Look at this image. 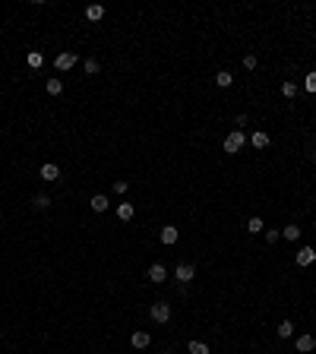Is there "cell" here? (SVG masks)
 <instances>
[{
    "mask_svg": "<svg viewBox=\"0 0 316 354\" xmlns=\"http://www.w3.org/2000/svg\"><path fill=\"white\" fill-rule=\"evenodd\" d=\"M243 142H247V136H243L241 130H234V133H228V136H225V152H231V155H234V152H241V149H243Z\"/></svg>",
    "mask_w": 316,
    "mask_h": 354,
    "instance_id": "6da1fadb",
    "label": "cell"
},
{
    "mask_svg": "<svg viewBox=\"0 0 316 354\" xmlns=\"http://www.w3.org/2000/svg\"><path fill=\"white\" fill-rule=\"evenodd\" d=\"M149 316H152L155 323H168L171 320V304H152V307H149Z\"/></svg>",
    "mask_w": 316,
    "mask_h": 354,
    "instance_id": "7a4b0ae2",
    "label": "cell"
},
{
    "mask_svg": "<svg viewBox=\"0 0 316 354\" xmlns=\"http://www.w3.org/2000/svg\"><path fill=\"white\" fill-rule=\"evenodd\" d=\"M54 67L57 70H70V67H76V54L73 51H60L54 57Z\"/></svg>",
    "mask_w": 316,
    "mask_h": 354,
    "instance_id": "3957f363",
    "label": "cell"
},
{
    "mask_svg": "<svg viewBox=\"0 0 316 354\" xmlns=\"http://www.w3.org/2000/svg\"><path fill=\"white\" fill-rule=\"evenodd\" d=\"M294 262H297V266H313V262H316V250L313 247H301V250H297V256H294Z\"/></svg>",
    "mask_w": 316,
    "mask_h": 354,
    "instance_id": "277c9868",
    "label": "cell"
},
{
    "mask_svg": "<svg viewBox=\"0 0 316 354\" xmlns=\"http://www.w3.org/2000/svg\"><path fill=\"white\" fill-rule=\"evenodd\" d=\"M193 275H196V269L190 266V262H187V266H183V262H181V266L174 269V278L181 281V285H190V281H193Z\"/></svg>",
    "mask_w": 316,
    "mask_h": 354,
    "instance_id": "5b68a950",
    "label": "cell"
},
{
    "mask_svg": "<svg viewBox=\"0 0 316 354\" xmlns=\"http://www.w3.org/2000/svg\"><path fill=\"white\" fill-rule=\"evenodd\" d=\"M165 278H168V269H165L162 262H155V266H149V281H155V285H162Z\"/></svg>",
    "mask_w": 316,
    "mask_h": 354,
    "instance_id": "8992f818",
    "label": "cell"
},
{
    "mask_svg": "<svg viewBox=\"0 0 316 354\" xmlns=\"http://www.w3.org/2000/svg\"><path fill=\"white\" fill-rule=\"evenodd\" d=\"M41 181H60V168H57L54 161L41 165Z\"/></svg>",
    "mask_w": 316,
    "mask_h": 354,
    "instance_id": "52a82bcc",
    "label": "cell"
},
{
    "mask_svg": "<svg viewBox=\"0 0 316 354\" xmlns=\"http://www.w3.org/2000/svg\"><path fill=\"white\" fill-rule=\"evenodd\" d=\"M26 63H29V70H41V67H45V54H41V51H29L26 54Z\"/></svg>",
    "mask_w": 316,
    "mask_h": 354,
    "instance_id": "ba28073f",
    "label": "cell"
},
{
    "mask_svg": "<svg viewBox=\"0 0 316 354\" xmlns=\"http://www.w3.org/2000/svg\"><path fill=\"white\" fill-rule=\"evenodd\" d=\"M269 133H262V130H256V133L253 136H250V146H253V149H266V146H269Z\"/></svg>",
    "mask_w": 316,
    "mask_h": 354,
    "instance_id": "9c48e42d",
    "label": "cell"
},
{
    "mask_svg": "<svg viewBox=\"0 0 316 354\" xmlns=\"http://www.w3.org/2000/svg\"><path fill=\"white\" fill-rule=\"evenodd\" d=\"M313 348H316L313 335H301V339H297V354H307V351H313Z\"/></svg>",
    "mask_w": 316,
    "mask_h": 354,
    "instance_id": "30bf717a",
    "label": "cell"
},
{
    "mask_svg": "<svg viewBox=\"0 0 316 354\" xmlns=\"http://www.w3.org/2000/svg\"><path fill=\"white\" fill-rule=\"evenodd\" d=\"M89 206H92L95 212H108V196H105V193H95L92 200H89Z\"/></svg>",
    "mask_w": 316,
    "mask_h": 354,
    "instance_id": "8fae6325",
    "label": "cell"
},
{
    "mask_svg": "<svg viewBox=\"0 0 316 354\" xmlns=\"http://www.w3.org/2000/svg\"><path fill=\"white\" fill-rule=\"evenodd\" d=\"M149 332H133V339H130V345L136 348V351H142V348H149Z\"/></svg>",
    "mask_w": 316,
    "mask_h": 354,
    "instance_id": "7c38bea8",
    "label": "cell"
},
{
    "mask_svg": "<svg viewBox=\"0 0 316 354\" xmlns=\"http://www.w3.org/2000/svg\"><path fill=\"white\" fill-rule=\"evenodd\" d=\"M101 16H105V7H101V3H89V7H86V19L98 22Z\"/></svg>",
    "mask_w": 316,
    "mask_h": 354,
    "instance_id": "4fadbf2b",
    "label": "cell"
},
{
    "mask_svg": "<svg viewBox=\"0 0 316 354\" xmlns=\"http://www.w3.org/2000/svg\"><path fill=\"white\" fill-rule=\"evenodd\" d=\"M162 244H168V247H171V244H177V228L174 225H165L162 228Z\"/></svg>",
    "mask_w": 316,
    "mask_h": 354,
    "instance_id": "5bb4252c",
    "label": "cell"
},
{
    "mask_svg": "<svg viewBox=\"0 0 316 354\" xmlns=\"http://www.w3.org/2000/svg\"><path fill=\"white\" fill-rule=\"evenodd\" d=\"M275 335H278V339H291V335H294V323H291V320H285L282 326L275 329Z\"/></svg>",
    "mask_w": 316,
    "mask_h": 354,
    "instance_id": "9a60e30c",
    "label": "cell"
},
{
    "mask_svg": "<svg viewBox=\"0 0 316 354\" xmlns=\"http://www.w3.org/2000/svg\"><path fill=\"white\" fill-rule=\"evenodd\" d=\"M117 218L130 221V218H133V206H130V202H120V206H117Z\"/></svg>",
    "mask_w": 316,
    "mask_h": 354,
    "instance_id": "2e32d148",
    "label": "cell"
},
{
    "mask_svg": "<svg viewBox=\"0 0 316 354\" xmlns=\"http://www.w3.org/2000/svg\"><path fill=\"white\" fill-rule=\"evenodd\" d=\"M63 92V82L57 79V76H51V79H47V95H60Z\"/></svg>",
    "mask_w": 316,
    "mask_h": 354,
    "instance_id": "e0dca14e",
    "label": "cell"
},
{
    "mask_svg": "<svg viewBox=\"0 0 316 354\" xmlns=\"http://www.w3.org/2000/svg\"><path fill=\"white\" fill-rule=\"evenodd\" d=\"M303 89H307V92H310V95H313V92H316V70H310V73H307V76H303Z\"/></svg>",
    "mask_w": 316,
    "mask_h": 354,
    "instance_id": "ac0fdd59",
    "label": "cell"
},
{
    "mask_svg": "<svg viewBox=\"0 0 316 354\" xmlns=\"http://www.w3.org/2000/svg\"><path fill=\"white\" fill-rule=\"evenodd\" d=\"M215 82H218V86H222V89H228L231 82H234V76H231L228 70H222V73H215Z\"/></svg>",
    "mask_w": 316,
    "mask_h": 354,
    "instance_id": "d6986e66",
    "label": "cell"
},
{
    "mask_svg": "<svg viewBox=\"0 0 316 354\" xmlns=\"http://www.w3.org/2000/svg\"><path fill=\"white\" fill-rule=\"evenodd\" d=\"M282 95H285V98H294V95H297V82L285 79V82H282Z\"/></svg>",
    "mask_w": 316,
    "mask_h": 354,
    "instance_id": "ffe728a7",
    "label": "cell"
},
{
    "mask_svg": "<svg viewBox=\"0 0 316 354\" xmlns=\"http://www.w3.org/2000/svg\"><path fill=\"white\" fill-rule=\"evenodd\" d=\"M187 351L190 354H209V345H206V341H190Z\"/></svg>",
    "mask_w": 316,
    "mask_h": 354,
    "instance_id": "44dd1931",
    "label": "cell"
},
{
    "mask_svg": "<svg viewBox=\"0 0 316 354\" xmlns=\"http://www.w3.org/2000/svg\"><path fill=\"white\" fill-rule=\"evenodd\" d=\"M82 70H86V73H89V76H95V73H98V70H101V63H98V61H95V57H89V61H86V63H82Z\"/></svg>",
    "mask_w": 316,
    "mask_h": 354,
    "instance_id": "7402d4cb",
    "label": "cell"
},
{
    "mask_svg": "<svg viewBox=\"0 0 316 354\" xmlns=\"http://www.w3.org/2000/svg\"><path fill=\"white\" fill-rule=\"evenodd\" d=\"M32 206H35V209H47V206H51V196H47V193H38V196L32 200Z\"/></svg>",
    "mask_w": 316,
    "mask_h": 354,
    "instance_id": "603a6c76",
    "label": "cell"
},
{
    "mask_svg": "<svg viewBox=\"0 0 316 354\" xmlns=\"http://www.w3.org/2000/svg\"><path fill=\"white\" fill-rule=\"evenodd\" d=\"M247 231H250V234H259V231H266L262 218H250V221H247Z\"/></svg>",
    "mask_w": 316,
    "mask_h": 354,
    "instance_id": "cb8c5ba5",
    "label": "cell"
},
{
    "mask_svg": "<svg viewBox=\"0 0 316 354\" xmlns=\"http://www.w3.org/2000/svg\"><path fill=\"white\" fill-rule=\"evenodd\" d=\"M297 237H301V228H297V225L285 228V241H297Z\"/></svg>",
    "mask_w": 316,
    "mask_h": 354,
    "instance_id": "d4e9b609",
    "label": "cell"
},
{
    "mask_svg": "<svg viewBox=\"0 0 316 354\" xmlns=\"http://www.w3.org/2000/svg\"><path fill=\"white\" fill-rule=\"evenodd\" d=\"M278 237H282V231H275V228H269V231H266V241H269V244H275Z\"/></svg>",
    "mask_w": 316,
    "mask_h": 354,
    "instance_id": "484cf974",
    "label": "cell"
},
{
    "mask_svg": "<svg viewBox=\"0 0 316 354\" xmlns=\"http://www.w3.org/2000/svg\"><path fill=\"white\" fill-rule=\"evenodd\" d=\"M243 67H247V70H256V54H247V57H243Z\"/></svg>",
    "mask_w": 316,
    "mask_h": 354,
    "instance_id": "4316f807",
    "label": "cell"
},
{
    "mask_svg": "<svg viewBox=\"0 0 316 354\" xmlns=\"http://www.w3.org/2000/svg\"><path fill=\"white\" fill-rule=\"evenodd\" d=\"M114 190L117 193H127V181H114Z\"/></svg>",
    "mask_w": 316,
    "mask_h": 354,
    "instance_id": "83f0119b",
    "label": "cell"
},
{
    "mask_svg": "<svg viewBox=\"0 0 316 354\" xmlns=\"http://www.w3.org/2000/svg\"><path fill=\"white\" fill-rule=\"evenodd\" d=\"M165 354H174V351H165Z\"/></svg>",
    "mask_w": 316,
    "mask_h": 354,
    "instance_id": "f1b7e54d",
    "label": "cell"
},
{
    "mask_svg": "<svg viewBox=\"0 0 316 354\" xmlns=\"http://www.w3.org/2000/svg\"><path fill=\"white\" fill-rule=\"evenodd\" d=\"M313 158H316V155H313Z\"/></svg>",
    "mask_w": 316,
    "mask_h": 354,
    "instance_id": "f546056e",
    "label": "cell"
}]
</instances>
